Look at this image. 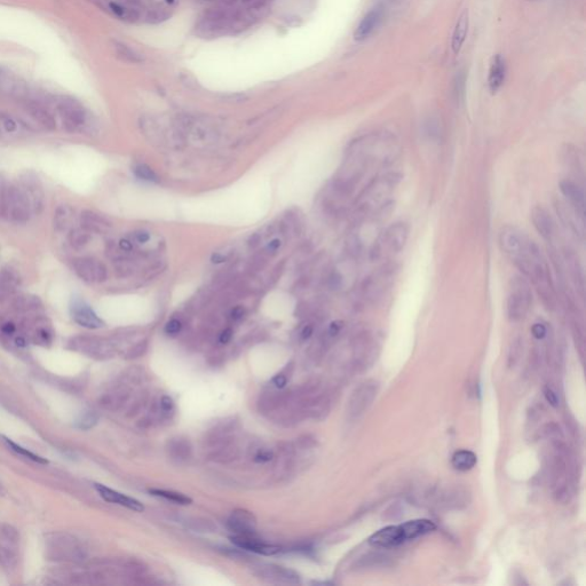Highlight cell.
Listing matches in <instances>:
<instances>
[{"instance_id": "cell-1", "label": "cell", "mask_w": 586, "mask_h": 586, "mask_svg": "<svg viewBox=\"0 0 586 586\" xmlns=\"http://www.w3.org/2000/svg\"><path fill=\"white\" fill-rule=\"evenodd\" d=\"M498 242L500 250L515 264V266L525 259L535 243L523 230L511 225L504 226L500 229Z\"/></svg>"}, {"instance_id": "cell-2", "label": "cell", "mask_w": 586, "mask_h": 586, "mask_svg": "<svg viewBox=\"0 0 586 586\" xmlns=\"http://www.w3.org/2000/svg\"><path fill=\"white\" fill-rule=\"evenodd\" d=\"M0 208L9 221L24 223L30 219L32 213L30 201L22 188L9 186L2 190Z\"/></svg>"}, {"instance_id": "cell-3", "label": "cell", "mask_w": 586, "mask_h": 586, "mask_svg": "<svg viewBox=\"0 0 586 586\" xmlns=\"http://www.w3.org/2000/svg\"><path fill=\"white\" fill-rule=\"evenodd\" d=\"M532 302V293L528 282L521 276L510 281L507 294V315L512 321L525 319Z\"/></svg>"}, {"instance_id": "cell-4", "label": "cell", "mask_w": 586, "mask_h": 586, "mask_svg": "<svg viewBox=\"0 0 586 586\" xmlns=\"http://www.w3.org/2000/svg\"><path fill=\"white\" fill-rule=\"evenodd\" d=\"M59 114L69 132H83L89 127V115L84 106L72 97H62L58 102Z\"/></svg>"}, {"instance_id": "cell-5", "label": "cell", "mask_w": 586, "mask_h": 586, "mask_svg": "<svg viewBox=\"0 0 586 586\" xmlns=\"http://www.w3.org/2000/svg\"><path fill=\"white\" fill-rule=\"evenodd\" d=\"M408 236H409V228L406 223L403 222H396L390 225L386 232L382 234L381 238L379 240V244L377 245V253L382 252V251H388V252H400L406 245Z\"/></svg>"}, {"instance_id": "cell-6", "label": "cell", "mask_w": 586, "mask_h": 586, "mask_svg": "<svg viewBox=\"0 0 586 586\" xmlns=\"http://www.w3.org/2000/svg\"><path fill=\"white\" fill-rule=\"evenodd\" d=\"M75 273L87 283H101L108 277L107 267L93 258H79L73 263Z\"/></svg>"}, {"instance_id": "cell-7", "label": "cell", "mask_w": 586, "mask_h": 586, "mask_svg": "<svg viewBox=\"0 0 586 586\" xmlns=\"http://www.w3.org/2000/svg\"><path fill=\"white\" fill-rule=\"evenodd\" d=\"M256 574L263 580L273 582V583L284 584H298L300 583L299 575L288 568L275 566V564H263L256 567Z\"/></svg>"}, {"instance_id": "cell-8", "label": "cell", "mask_w": 586, "mask_h": 586, "mask_svg": "<svg viewBox=\"0 0 586 586\" xmlns=\"http://www.w3.org/2000/svg\"><path fill=\"white\" fill-rule=\"evenodd\" d=\"M229 530L238 536H254L257 519L252 513L246 510H236L232 513L227 521Z\"/></svg>"}, {"instance_id": "cell-9", "label": "cell", "mask_w": 586, "mask_h": 586, "mask_svg": "<svg viewBox=\"0 0 586 586\" xmlns=\"http://www.w3.org/2000/svg\"><path fill=\"white\" fill-rule=\"evenodd\" d=\"M407 542L402 525L388 526L373 533L369 538V543L378 547H395Z\"/></svg>"}, {"instance_id": "cell-10", "label": "cell", "mask_w": 586, "mask_h": 586, "mask_svg": "<svg viewBox=\"0 0 586 586\" xmlns=\"http://www.w3.org/2000/svg\"><path fill=\"white\" fill-rule=\"evenodd\" d=\"M233 544H235L239 549L250 551V552L263 554V556H275V554L281 553L282 547L274 544L264 543L263 540L257 539L254 536H238L234 535L230 537Z\"/></svg>"}, {"instance_id": "cell-11", "label": "cell", "mask_w": 586, "mask_h": 586, "mask_svg": "<svg viewBox=\"0 0 586 586\" xmlns=\"http://www.w3.org/2000/svg\"><path fill=\"white\" fill-rule=\"evenodd\" d=\"M94 487H95L97 493L100 494V496L102 497L104 500L108 501V503L118 504L120 505V506L130 508V510L135 512L145 511V506L141 504V501L135 499V498L128 497L126 495L118 493V491L110 489V488L103 486V484L96 483L94 484Z\"/></svg>"}, {"instance_id": "cell-12", "label": "cell", "mask_w": 586, "mask_h": 586, "mask_svg": "<svg viewBox=\"0 0 586 586\" xmlns=\"http://www.w3.org/2000/svg\"><path fill=\"white\" fill-rule=\"evenodd\" d=\"M72 317L76 323L87 329H99L104 325L103 321L85 302L76 301L72 306Z\"/></svg>"}, {"instance_id": "cell-13", "label": "cell", "mask_w": 586, "mask_h": 586, "mask_svg": "<svg viewBox=\"0 0 586 586\" xmlns=\"http://www.w3.org/2000/svg\"><path fill=\"white\" fill-rule=\"evenodd\" d=\"M22 189L27 194L28 198H29L32 211L39 212L41 207H43L44 193L38 177L33 176L32 173H28L22 179Z\"/></svg>"}, {"instance_id": "cell-14", "label": "cell", "mask_w": 586, "mask_h": 586, "mask_svg": "<svg viewBox=\"0 0 586 586\" xmlns=\"http://www.w3.org/2000/svg\"><path fill=\"white\" fill-rule=\"evenodd\" d=\"M531 220L537 232L543 238L550 240L554 235V222L551 214L542 206H536L531 211Z\"/></svg>"}, {"instance_id": "cell-15", "label": "cell", "mask_w": 586, "mask_h": 586, "mask_svg": "<svg viewBox=\"0 0 586 586\" xmlns=\"http://www.w3.org/2000/svg\"><path fill=\"white\" fill-rule=\"evenodd\" d=\"M560 190L564 198H567L570 206L576 208L578 212L584 214L585 210V195L582 188L571 180H563L560 182Z\"/></svg>"}, {"instance_id": "cell-16", "label": "cell", "mask_w": 586, "mask_h": 586, "mask_svg": "<svg viewBox=\"0 0 586 586\" xmlns=\"http://www.w3.org/2000/svg\"><path fill=\"white\" fill-rule=\"evenodd\" d=\"M80 222H82L83 228L90 234H102L111 228V222L109 220L102 217L101 214H97L95 212L88 210L84 211L82 215H80Z\"/></svg>"}, {"instance_id": "cell-17", "label": "cell", "mask_w": 586, "mask_h": 586, "mask_svg": "<svg viewBox=\"0 0 586 586\" xmlns=\"http://www.w3.org/2000/svg\"><path fill=\"white\" fill-rule=\"evenodd\" d=\"M381 14H382V10L381 8H375L372 9L371 12H369L366 15L364 16V19L361 21L360 26L357 27L356 31H355L354 33V37L355 39L361 41V40H364L368 38L370 34L372 33V31L376 29V27L378 26L380 19H381Z\"/></svg>"}, {"instance_id": "cell-18", "label": "cell", "mask_w": 586, "mask_h": 586, "mask_svg": "<svg viewBox=\"0 0 586 586\" xmlns=\"http://www.w3.org/2000/svg\"><path fill=\"white\" fill-rule=\"evenodd\" d=\"M402 528L406 535V538L408 539H414L417 537L424 536L426 533H430L435 530V525L430 520H413V521H408L406 523H402Z\"/></svg>"}, {"instance_id": "cell-19", "label": "cell", "mask_w": 586, "mask_h": 586, "mask_svg": "<svg viewBox=\"0 0 586 586\" xmlns=\"http://www.w3.org/2000/svg\"><path fill=\"white\" fill-rule=\"evenodd\" d=\"M505 72H506V67H505L504 59L501 58L500 55L494 57L490 65L489 78H488L490 90L493 93L497 92V90L500 88V86L503 85L505 79Z\"/></svg>"}, {"instance_id": "cell-20", "label": "cell", "mask_w": 586, "mask_h": 586, "mask_svg": "<svg viewBox=\"0 0 586 586\" xmlns=\"http://www.w3.org/2000/svg\"><path fill=\"white\" fill-rule=\"evenodd\" d=\"M28 111H29L31 116H32L34 119H36L38 123H39L41 126H44L46 130H55V127H57V124H55V119L53 118V116L48 113V111L45 109L43 106H40L39 103H36V102H31V103H28Z\"/></svg>"}, {"instance_id": "cell-21", "label": "cell", "mask_w": 586, "mask_h": 586, "mask_svg": "<svg viewBox=\"0 0 586 586\" xmlns=\"http://www.w3.org/2000/svg\"><path fill=\"white\" fill-rule=\"evenodd\" d=\"M467 30H469V12L465 10V12H463L462 15L459 16L458 21H457L455 31H453L451 45H452V50L456 54L460 51L464 41H465Z\"/></svg>"}, {"instance_id": "cell-22", "label": "cell", "mask_w": 586, "mask_h": 586, "mask_svg": "<svg viewBox=\"0 0 586 586\" xmlns=\"http://www.w3.org/2000/svg\"><path fill=\"white\" fill-rule=\"evenodd\" d=\"M477 462V458L475 453L469 451V450H459L453 453L452 456V466L456 469L466 472V470L472 469Z\"/></svg>"}, {"instance_id": "cell-23", "label": "cell", "mask_w": 586, "mask_h": 586, "mask_svg": "<svg viewBox=\"0 0 586 586\" xmlns=\"http://www.w3.org/2000/svg\"><path fill=\"white\" fill-rule=\"evenodd\" d=\"M73 219V210L69 205H60L54 213V227L58 232L69 228Z\"/></svg>"}, {"instance_id": "cell-24", "label": "cell", "mask_w": 586, "mask_h": 586, "mask_svg": "<svg viewBox=\"0 0 586 586\" xmlns=\"http://www.w3.org/2000/svg\"><path fill=\"white\" fill-rule=\"evenodd\" d=\"M149 494L152 495V496H155V497L163 498V499L172 501V503H176L179 505H190L191 503H193L191 498H189L183 494L176 493V491H171V490L169 491V490H163V489H150Z\"/></svg>"}, {"instance_id": "cell-25", "label": "cell", "mask_w": 586, "mask_h": 586, "mask_svg": "<svg viewBox=\"0 0 586 586\" xmlns=\"http://www.w3.org/2000/svg\"><path fill=\"white\" fill-rule=\"evenodd\" d=\"M375 394H376V388L375 386H363L362 388L358 390L356 393V400H355V403H353L355 407V413H362L361 411H363L365 408H368V406L370 403L372 402L373 397H375Z\"/></svg>"}, {"instance_id": "cell-26", "label": "cell", "mask_w": 586, "mask_h": 586, "mask_svg": "<svg viewBox=\"0 0 586 586\" xmlns=\"http://www.w3.org/2000/svg\"><path fill=\"white\" fill-rule=\"evenodd\" d=\"M17 285L16 275L9 269L0 271V295L6 296L15 290Z\"/></svg>"}, {"instance_id": "cell-27", "label": "cell", "mask_w": 586, "mask_h": 586, "mask_svg": "<svg viewBox=\"0 0 586 586\" xmlns=\"http://www.w3.org/2000/svg\"><path fill=\"white\" fill-rule=\"evenodd\" d=\"M115 50H116V53L118 57H119L120 59H123L124 61L133 62V63H138V62L142 61V58L140 57V54L137 53L134 50H132V48L130 46H127V45L119 43V41H116V43H115Z\"/></svg>"}, {"instance_id": "cell-28", "label": "cell", "mask_w": 586, "mask_h": 586, "mask_svg": "<svg viewBox=\"0 0 586 586\" xmlns=\"http://www.w3.org/2000/svg\"><path fill=\"white\" fill-rule=\"evenodd\" d=\"M70 243L72 247L77 250L85 247L90 240V233L87 232L86 229H73L71 230L70 236H69Z\"/></svg>"}, {"instance_id": "cell-29", "label": "cell", "mask_w": 586, "mask_h": 586, "mask_svg": "<svg viewBox=\"0 0 586 586\" xmlns=\"http://www.w3.org/2000/svg\"><path fill=\"white\" fill-rule=\"evenodd\" d=\"M3 440H5V442L7 443V445H8L9 448L12 449L14 452L19 453V455H22V456L26 457V458L31 459V460H32V462H36V463H39V464H44V465H45V464H48L47 460L45 459V458H43V457H40V456H38V455H34L33 452L29 451V450H28V449H24L21 445L16 444V443H14L13 441H10L9 439L3 438Z\"/></svg>"}, {"instance_id": "cell-30", "label": "cell", "mask_w": 586, "mask_h": 586, "mask_svg": "<svg viewBox=\"0 0 586 586\" xmlns=\"http://www.w3.org/2000/svg\"><path fill=\"white\" fill-rule=\"evenodd\" d=\"M134 173L139 179L144 181H148V182L153 183L159 182V177L157 176V174L151 170V167L146 165V164H139L138 166H135Z\"/></svg>"}, {"instance_id": "cell-31", "label": "cell", "mask_w": 586, "mask_h": 586, "mask_svg": "<svg viewBox=\"0 0 586 586\" xmlns=\"http://www.w3.org/2000/svg\"><path fill=\"white\" fill-rule=\"evenodd\" d=\"M96 423L97 416H95L94 413H87L85 416H83L82 419L78 421V427L83 428V430H87V428L93 427Z\"/></svg>"}, {"instance_id": "cell-32", "label": "cell", "mask_w": 586, "mask_h": 586, "mask_svg": "<svg viewBox=\"0 0 586 586\" xmlns=\"http://www.w3.org/2000/svg\"><path fill=\"white\" fill-rule=\"evenodd\" d=\"M181 329H182V324L176 319L171 320L165 325V332L169 334V336H176V334L180 332Z\"/></svg>"}, {"instance_id": "cell-33", "label": "cell", "mask_w": 586, "mask_h": 586, "mask_svg": "<svg viewBox=\"0 0 586 586\" xmlns=\"http://www.w3.org/2000/svg\"><path fill=\"white\" fill-rule=\"evenodd\" d=\"M273 458V452L266 449H260L254 455V462L256 463H268Z\"/></svg>"}, {"instance_id": "cell-34", "label": "cell", "mask_w": 586, "mask_h": 586, "mask_svg": "<svg viewBox=\"0 0 586 586\" xmlns=\"http://www.w3.org/2000/svg\"><path fill=\"white\" fill-rule=\"evenodd\" d=\"M531 332L536 339H543V338L546 336L547 330H546L545 325H543V324H540V323H537L532 326Z\"/></svg>"}, {"instance_id": "cell-35", "label": "cell", "mask_w": 586, "mask_h": 586, "mask_svg": "<svg viewBox=\"0 0 586 586\" xmlns=\"http://www.w3.org/2000/svg\"><path fill=\"white\" fill-rule=\"evenodd\" d=\"M544 395H545L547 402H549L551 404V406L554 407V408H557V406H559V400H557V394L554 393L552 389H551V388H545V390H544Z\"/></svg>"}, {"instance_id": "cell-36", "label": "cell", "mask_w": 586, "mask_h": 586, "mask_svg": "<svg viewBox=\"0 0 586 586\" xmlns=\"http://www.w3.org/2000/svg\"><path fill=\"white\" fill-rule=\"evenodd\" d=\"M244 315H245V308H244L243 306L235 307V308L232 310V313H230V317H232L233 321L242 320Z\"/></svg>"}, {"instance_id": "cell-37", "label": "cell", "mask_w": 586, "mask_h": 586, "mask_svg": "<svg viewBox=\"0 0 586 586\" xmlns=\"http://www.w3.org/2000/svg\"><path fill=\"white\" fill-rule=\"evenodd\" d=\"M174 407V403H173V400L171 399L170 396H163L162 400H160V408H162L163 411H165V412H169L173 409Z\"/></svg>"}, {"instance_id": "cell-38", "label": "cell", "mask_w": 586, "mask_h": 586, "mask_svg": "<svg viewBox=\"0 0 586 586\" xmlns=\"http://www.w3.org/2000/svg\"><path fill=\"white\" fill-rule=\"evenodd\" d=\"M134 238L138 243L145 244L150 239V235L148 232H145V230H139V232L134 234Z\"/></svg>"}, {"instance_id": "cell-39", "label": "cell", "mask_w": 586, "mask_h": 586, "mask_svg": "<svg viewBox=\"0 0 586 586\" xmlns=\"http://www.w3.org/2000/svg\"><path fill=\"white\" fill-rule=\"evenodd\" d=\"M232 338H233V330L230 329V327H228V329L223 330L222 332H221V334H220L219 341L221 344L225 345V344H228L229 341H230V339H232Z\"/></svg>"}, {"instance_id": "cell-40", "label": "cell", "mask_w": 586, "mask_h": 586, "mask_svg": "<svg viewBox=\"0 0 586 586\" xmlns=\"http://www.w3.org/2000/svg\"><path fill=\"white\" fill-rule=\"evenodd\" d=\"M341 327H343V323L339 322V321H336V322H332V323L330 324V326H329V334H330L331 337L337 336V334L340 332Z\"/></svg>"}, {"instance_id": "cell-41", "label": "cell", "mask_w": 586, "mask_h": 586, "mask_svg": "<svg viewBox=\"0 0 586 586\" xmlns=\"http://www.w3.org/2000/svg\"><path fill=\"white\" fill-rule=\"evenodd\" d=\"M119 2L121 5L135 10H138L139 7H141V0H119Z\"/></svg>"}, {"instance_id": "cell-42", "label": "cell", "mask_w": 586, "mask_h": 586, "mask_svg": "<svg viewBox=\"0 0 586 586\" xmlns=\"http://www.w3.org/2000/svg\"><path fill=\"white\" fill-rule=\"evenodd\" d=\"M261 243V236L259 234H253L252 236H250L249 240H247V245H249L250 249H256V247L259 245Z\"/></svg>"}, {"instance_id": "cell-43", "label": "cell", "mask_w": 586, "mask_h": 586, "mask_svg": "<svg viewBox=\"0 0 586 586\" xmlns=\"http://www.w3.org/2000/svg\"><path fill=\"white\" fill-rule=\"evenodd\" d=\"M281 247V240L278 238H275L273 240H270L269 244H268L266 250L268 251L269 253H276L277 250Z\"/></svg>"}, {"instance_id": "cell-44", "label": "cell", "mask_w": 586, "mask_h": 586, "mask_svg": "<svg viewBox=\"0 0 586 586\" xmlns=\"http://www.w3.org/2000/svg\"><path fill=\"white\" fill-rule=\"evenodd\" d=\"M313 332H314L313 325H310V324H308V325H306L301 330V333H300V337H301L302 340H307V339H309L310 337H312Z\"/></svg>"}, {"instance_id": "cell-45", "label": "cell", "mask_w": 586, "mask_h": 586, "mask_svg": "<svg viewBox=\"0 0 586 586\" xmlns=\"http://www.w3.org/2000/svg\"><path fill=\"white\" fill-rule=\"evenodd\" d=\"M287 381L288 380H287V378H285V376H283V375H277L273 379V383L277 387V388H283V387L287 385Z\"/></svg>"}, {"instance_id": "cell-46", "label": "cell", "mask_w": 586, "mask_h": 586, "mask_svg": "<svg viewBox=\"0 0 586 586\" xmlns=\"http://www.w3.org/2000/svg\"><path fill=\"white\" fill-rule=\"evenodd\" d=\"M119 249L124 252H131L133 250V244L128 239H120L119 240Z\"/></svg>"}, {"instance_id": "cell-47", "label": "cell", "mask_w": 586, "mask_h": 586, "mask_svg": "<svg viewBox=\"0 0 586 586\" xmlns=\"http://www.w3.org/2000/svg\"><path fill=\"white\" fill-rule=\"evenodd\" d=\"M211 261L212 264H222L226 261V257L221 253H213L211 257Z\"/></svg>"}, {"instance_id": "cell-48", "label": "cell", "mask_w": 586, "mask_h": 586, "mask_svg": "<svg viewBox=\"0 0 586 586\" xmlns=\"http://www.w3.org/2000/svg\"><path fill=\"white\" fill-rule=\"evenodd\" d=\"M2 331L7 334H10L15 331V326H14L13 323H6L5 325L2 326Z\"/></svg>"}, {"instance_id": "cell-49", "label": "cell", "mask_w": 586, "mask_h": 586, "mask_svg": "<svg viewBox=\"0 0 586 586\" xmlns=\"http://www.w3.org/2000/svg\"><path fill=\"white\" fill-rule=\"evenodd\" d=\"M5 126H6V128H7V130H8V131H14V130H15L16 125H15V123H14L13 120L7 119V120L5 121Z\"/></svg>"}, {"instance_id": "cell-50", "label": "cell", "mask_w": 586, "mask_h": 586, "mask_svg": "<svg viewBox=\"0 0 586 586\" xmlns=\"http://www.w3.org/2000/svg\"><path fill=\"white\" fill-rule=\"evenodd\" d=\"M16 345H19V346H24V340L22 339V338H17Z\"/></svg>"}, {"instance_id": "cell-51", "label": "cell", "mask_w": 586, "mask_h": 586, "mask_svg": "<svg viewBox=\"0 0 586 586\" xmlns=\"http://www.w3.org/2000/svg\"><path fill=\"white\" fill-rule=\"evenodd\" d=\"M1 194H2V191L0 193V204H1Z\"/></svg>"}]
</instances>
